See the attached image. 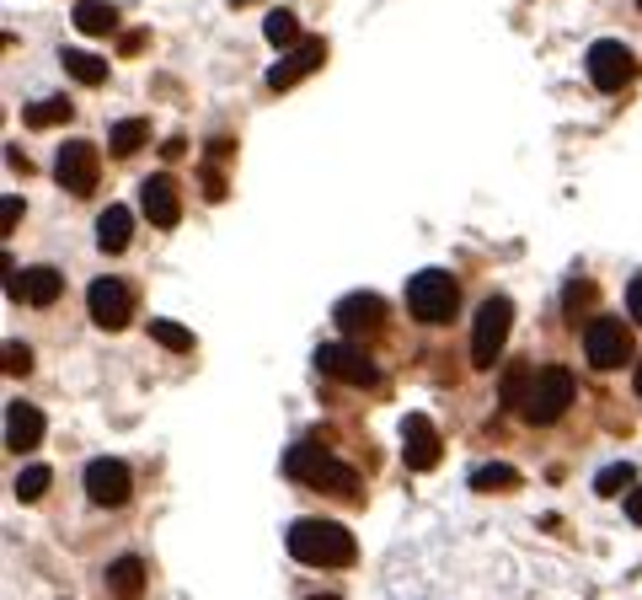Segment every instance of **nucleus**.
I'll use <instances>...</instances> for the list:
<instances>
[{"label": "nucleus", "mask_w": 642, "mask_h": 600, "mask_svg": "<svg viewBox=\"0 0 642 600\" xmlns=\"http://www.w3.org/2000/svg\"><path fill=\"white\" fill-rule=\"evenodd\" d=\"M86 311H91L97 328L119 333L128 317H134V284H128V279H113V273L91 279V290H86Z\"/></svg>", "instance_id": "obj_6"}, {"label": "nucleus", "mask_w": 642, "mask_h": 600, "mask_svg": "<svg viewBox=\"0 0 642 600\" xmlns=\"http://www.w3.org/2000/svg\"><path fill=\"white\" fill-rule=\"evenodd\" d=\"M27 370H33V348L11 338V343H5V376H27Z\"/></svg>", "instance_id": "obj_29"}, {"label": "nucleus", "mask_w": 642, "mask_h": 600, "mask_svg": "<svg viewBox=\"0 0 642 600\" xmlns=\"http://www.w3.org/2000/svg\"><path fill=\"white\" fill-rule=\"evenodd\" d=\"M509 328H514V301L509 295L482 301L477 328H471V365H477V370H493V365H498V354H504V343H509Z\"/></svg>", "instance_id": "obj_5"}, {"label": "nucleus", "mask_w": 642, "mask_h": 600, "mask_svg": "<svg viewBox=\"0 0 642 600\" xmlns=\"http://www.w3.org/2000/svg\"><path fill=\"white\" fill-rule=\"evenodd\" d=\"M97 177H102L97 145H86V139H64L60 156H54V183H60L64 194H97Z\"/></svg>", "instance_id": "obj_8"}, {"label": "nucleus", "mask_w": 642, "mask_h": 600, "mask_svg": "<svg viewBox=\"0 0 642 600\" xmlns=\"http://www.w3.org/2000/svg\"><path fill=\"white\" fill-rule=\"evenodd\" d=\"M311 600H337V596H311Z\"/></svg>", "instance_id": "obj_35"}, {"label": "nucleus", "mask_w": 642, "mask_h": 600, "mask_svg": "<svg viewBox=\"0 0 642 600\" xmlns=\"http://www.w3.org/2000/svg\"><path fill=\"white\" fill-rule=\"evenodd\" d=\"M145 139H150V124H145V119H119V124H113V134H108L113 156H134Z\"/></svg>", "instance_id": "obj_24"}, {"label": "nucleus", "mask_w": 642, "mask_h": 600, "mask_svg": "<svg viewBox=\"0 0 642 600\" xmlns=\"http://www.w3.org/2000/svg\"><path fill=\"white\" fill-rule=\"evenodd\" d=\"M108 590L119 600H139L145 596V563H139V558H119V563L108 568Z\"/></svg>", "instance_id": "obj_20"}, {"label": "nucleus", "mask_w": 642, "mask_h": 600, "mask_svg": "<svg viewBox=\"0 0 642 600\" xmlns=\"http://www.w3.org/2000/svg\"><path fill=\"white\" fill-rule=\"evenodd\" d=\"M638 397H642V365H638Z\"/></svg>", "instance_id": "obj_33"}, {"label": "nucleus", "mask_w": 642, "mask_h": 600, "mask_svg": "<svg viewBox=\"0 0 642 600\" xmlns=\"http://www.w3.org/2000/svg\"><path fill=\"white\" fill-rule=\"evenodd\" d=\"M284 477L306 482V488H321V493H359V472L337 456H326L321 445H289L284 451Z\"/></svg>", "instance_id": "obj_2"}, {"label": "nucleus", "mask_w": 642, "mask_h": 600, "mask_svg": "<svg viewBox=\"0 0 642 600\" xmlns=\"http://www.w3.org/2000/svg\"><path fill=\"white\" fill-rule=\"evenodd\" d=\"M402 456H407V467L412 472H434L440 467V434H434V424L423 418V413H412L407 424H402Z\"/></svg>", "instance_id": "obj_12"}, {"label": "nucleus", "mask_w": 642, "mask_h": 600, "mask_svg": "<svg viewBox=\"0 0 642 600\" xmlns=\"http://www.w3.org/2000/svg\"><path fill=\"white\" fill-rule=\"evenodd\" d=\"M49 482H54V472H49V467H27L22 477H16V499H22V504H33V499H44V493H49Z\"/></svg>", "instance_id": "obj_28"}, {"label": "nucleus", "mask_w": 642, "mask_h": 600, "mask_svg": "<svg viewBox=\"0 0 642 600\" xmlns=\"http://www.w3.org/2000/svg\"><path fill=\"white\" fill-rule=\"evenodd\" d=\"M455 306H460L455 273H445V268H423V273L407 279V311H412L418 322H449Z\"/></svg>", "instance_id": "obj_4"}, {"label": "nucleus", "mask_w": 642, "mask_h": 600, "mask_svg": "<svg viewBox=\"0 0 642 600\" xmlns=\"http://www.w3.org/2000/svg\"><path fill=\"white\" fill-rule=\"evenodd\" d=\"M128 236H134V215H128L124 204H108V209L97 215V247H102V253H124Z\"/></svg>", "instance_id": "obj_18"}, {"label": "nucleus", "mask_w": 642, "mask_h": 600, "mask_svg": "<svg viewBox=\"0 0 642 600\" xmlns=\"http://www.w3.org/2000/svg\"><path fill=\"white\" fill-rule=\"evenodd\" d=\"M150 338H156L161 348H172V354H188V348H193L188 328H183V322H166V317H156V322H150Z\"/></svg>", "instance_id": "obj_27"}, {"label": "nucleus", "mask_w": 642, "mask_h": 600, "mask_svg": "<svg viewBox=\"0 0 642 600\" xmlns=\"http://www.w3.org/2000/svg\"><path fill=\"white\" fill-rule=\"evenodd\" d=\"M284 541H289V558L306 563V568H348L359 558L354 536L343 531L337 521H295Z\"/></svg>", "instance_id": "obj_1"}, {"label": "nucleus", "mask_w": 642, "mask_h": 600, "mask_svg": "<svg viewBox=\"0 0 642 600\" xmlns=\"http://www.w3.org/2000/svg\"><path fill=\"white\" fill-rule=\"evenodd\" d=\"M231 5H252V0H231Z\"/></svg>", "instance_id": "obj_34"}, {"label": "nucleus", "mask_w": 642, "mask_h": 600, "mask_svg": "<svg viewBox=\"0 0 642 600\" xmlns=\"http://www.w3.org/2000/svg\"><path fill=\"white\" fill-rule=\"evenodd\" d=\"M632 477H638V472H632V462H616V467H605L600 477H594V493H600V499L632 493Z\"/></svg>", "instance_id": "obj_26"}, {"label": "nucleus", "mask_w": 642, "mask_h": 600, "mask_svg": "<svg viewBox=\"0 0 642 600\" xmlns=\"http://www.w3.org/2000/svg\"><path fill=\"white\" fill-rule=\"evenodd\" d=\"M128 493H134V477H128L124 462H113V456H97V462L86 467V499H91V504H102V510H119V504H128Z\"/></svg>", "instance_id": "obj_11"}, {"label": "nucleus", "mask_w": 642, "mask_h": 600, "mask_svg": "<svg viewBox=\"0 0 642 600\" xmlns=\"http://www.w3.org/2000/svg\"><path fill=\"white\" fill-rule=\"evenodd\" d=\"M321 60H326V44H321V38H306L300 49H289L279 65L268 70V86H273V91H289V86H300V81H306Z\"/></svg>", "instance_id": "obj_15"}, {"label": "nucleus", "mask_w": 642, "mask_h": 600, "mask_svg": "<svg viewBox=\"0 0 642 600\" xmlns=\"http://www.w3.org/2000/svg\"><path fill=\"white\" fill-rule=\"evenodd\" d=\"M627 354H632V333H627V322L600 317V322L583 328V359H589L594 370H616V365H627Z\"/></svg>", "instance_id": "obj_9"}, {"label": "nucleus", "mask_w": 642, "mask_h": 600, "mask_svg": "<svg viewBox=\"0 0 642 600\" xmlns=\"http://www.w3.org/2000/svg\"><path fill=\"white\" fill-rule=\"evenodd\" d=\"M578 397V381L573 370H563V365H546V370H535L530 376V392L519 402V418L524 424H557Z\"/></svg>", "instance_id": "obj_3"}, {"label": "nucleus", "mask_w": 642, "mask_h": 600, "mask_svg": "<svg viewBox=\"0 0 642 600\" xmlns=\"http://www.w3.org/2000/svg\"><path fill=\"white\" fill-rule=\"evenodd\" d=\"M16 220H22V199H16V194H5V199H0V231L11 236V231H16Z\"/></svg>", "instance_id": "obj_30"}, {"label": "nucleus", "mask_w": 642, "mask_h": 600, "mask_svg": "<svg viewBox=\"0 0 642 600\" xmlns=\"http://www.w3.org/2000/svg\"><path fill=\"white\" fill-rule=\"evenodd\" d=\"M38 440H44V413H38L33 402H11V407H5V445H11L16 456H27Z\"/></svg>", "instance_id": "obj_17"}, {"label": "nucleus", "mask_w": 642, "mask_h": 600, "mask_svg": "<svg viewBox=\"0 0 642 600\" xmlns=\"http://www.w3.org/2000/svg\"><path fill=\"white\" fill-rule=\"evenodd\" d=\"M22 119H27L33 130H54V124L75 119V113H70V97H44V102H27V108H22Z\"/></svg>", "instance_id": "obj_23"}, {"label": "nucleus", "mask_w": 642, "mask_h": 600, "mask_svg": "<svg viewBox=\"0 0 642 600\" xmlns=\"http://www.w3.org/2000/svg\"><path fill=\"white\" fill-rule=\"evenodd\" d=\"M139 204H145V220H150L156 231H172V225L183 220V204H177V188H172V177H145V188H139Z\"/></svg>", "instance_id": "obj_16"}, {"label": "nucleus", "mask_w": 642, "mask_h": 600, "mask_svg": "<svg viewBox=\"0 0 642 600\" xmlns=\"http://www.w3.org/2000/svg\"><path fill=\"white\" fill-rule=\"evenodd\" d=\"M627 311H632V317L642 322V273L632 279V284H627Z\"/></svg>", "instance_id": "obj_31"}, {"label": "nucleus", "mask_w": 642, "mask_h": 600, "mask_svg": "<svg viewBox=\"0 0 642 600\" xmlns=\"http://www.w3.org/2000/svg\"><path fill=\"white\" fill-rule=\"evenodd\" d=\"M262 38H268L273 49H300V44H306V33H300V16H295V11H268Z\"/></svg>", "instance_id": "obj_21"}, {"label": "nucleus", "mask_w": 642, "mask_h": 600, "mask_svg": "<svg viewBox=\"0 0 642 600\" xmlns=\"http://www.w3.org/2000/svg\"><path fill=\"white\" fill-rule=\"evenodd\" d=\"M60 65L70 70L81 86H102V81H108V60H97V54H86V49H70V44L60 49Z\"/></svg>", "instance_id": "obj_22"}, {"label": "nucleus", "mask_w": 642, "mask_h": 600, "mask_svg": "<svg viewBox=\"0 0 642 600\" xmlns=\"http://www.w3.org/2000/svg\"><path fill=\"white\" fill-rule=\"evenodd\" d=\"M627 521H632V526H642V488H632V493H627Z\"/></svg>", "instance_id": "obj_32"}, {"label": "nucleus", "mask_w": 642, "mask_h": 600, "mask_svg": "<svg viewBox=\"0 0 642 600\" xmlns=\"http://www.w3.org/2000/svg\"><path fill=\"white\" fill-rule=\"evenodd\" d=\"M75 33L113 38V33H119V5H113V0H81V5H75Z\"/></svg>", "instance_id": "obj_19"}, {"label": "nucleus", "mask_w": 642, "mask_h": 600, "mask_svg": "<svg viewBox=\"0 0 642 600\" xmlns=\"http://www.w3.org/2000/svg\"><path fill=\"white\" fill-rule=\"evenodd\" d=\"M471 488L477 493H509V488H519V472L504 467V462L498 467H477L471 472Z\"/></svg>", "instance_id": "obj_25"}, {"label": "nucleus", "mask_w": 642, "mask_h": 600, "mask_svg": "<svg viewBox=\"0 0 642 600\" xmlns=\"http://www.w3.org/2000/svg\"><path fill=\"white\" fill-rule=\"evenodd\" d=\"M381 317H385V301L370 295V290H354V295H343V301L332 306L337 333H370V328H381Z\"/></svg>", "instance_id": "obj_14"}, {"label": "nucleus", "mask_w": 642, "mask_h": 600, "mask_svg": "<svg viewBox=\"0 0 642 600\" xmlns=\"http://www.w3.org/2000/svg\"><path fill=\"white\" fill-rule=\"evenodd\" d=\"M638 11H642V0H638Z\"/></svg>", "instance_id": "obj_36"}, {"label": "nucleus", "mask_w": 642, "mask_h": 600, "mask_svg": "<svg viewBox=\"0 0 642 600\" xmlns=\"http://www.w3.org/2000/svg\"><path fill=\"white\" fill-rule=\"evenodd\" d=\"M632 75H638V60H632V49H627V44L600 38V44L589 49V81H594L600 91H621Z\"/></svg>", "instance_id": "obj_10"}, {"label": "nucleus", "mask_w": 642, "mask_h": 600, "mask_svg": "<svg viewBox=\"0 0 642 600\" xmlns=\"http://www.w3.org/2000/svg\"><path fill=\"white\" fill-rule=\"evenodd\" d=\"M60 290H64L60 268H22V273L5 279V295L11 301H27V306H54Z\"/></svg>", "instance_id": "obj_13"}, {"label": "nucleus", "mask_w": 642, "mask_h": 600, "mask_svg": "<svg viewBox=\"0 0 642 600\" xmlns=\"http://www.w3.org/2000/svg\"><path fill=\"white\" fill-rule=\"evenodd\" d=\"M317 370L321 376H332V381H343V387H381L375 359H370L365 348H354V343H321Z\"/></svg>", "instance_id": "obj_7"}]
</instances>
